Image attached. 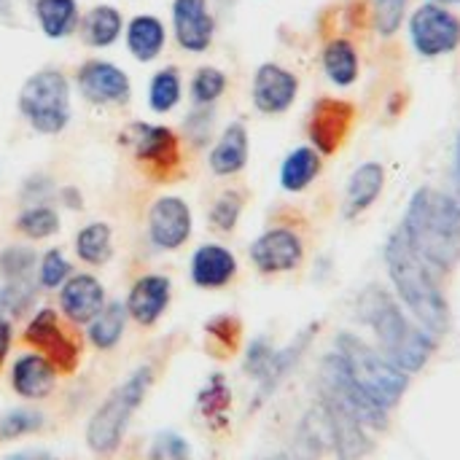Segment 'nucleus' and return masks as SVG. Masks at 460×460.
Returning a JSON list of instances; mask_svg holds the SVG:
<instances>
[{
	"instance_id": "obj_50",
	"label": "nucleus",
	"mask_w": 460,
	"mask_h": 460,
	"mask_svg": "<svg viewBox=\"0 0 460 460\" xmlns=\"http://www.w3.org/2000/svg\"><path fill=\"white\" fill-rule=\"evenodd\" d=\"M11 3L13 0H0V16H8L11 13Z\"/></svg>"
},
{
	"instance_id": "obj_49",
	"label": "nucleus",
	"mask_w": 460,
	"mask_h": 460,
	"mask_svg": "<svg viewBox=\"0 0 460 460\" xmlns=\"http://www.w3.org/2000/svg\"><path fill=\"white\" fill-rule=\"evenodd\" d=\"M62 197H67L70 202H67V208H73V210H78L81 208V197H78V191L75 189H65L62 191Z\"/></svg>"
},
{
	"instance_id": "obj_48",
	"label": "nucleus",
	"mask_w": 460,
	"mask_h": 460,
	"mask_svg": "<svg viewBox=\"0 0 460 460\" xmlns=\"http://www.w3.org/2000/svg\"><path fill=\"white\" fill-rule=\"evenodd\" d=\"M5 460H54L49 453H38V450H24V453H13Z\"/></svg>"
},
{
	"instance_id": "obj_39",
	"label": "nucleus",
	"mask_w": 460,
	"mask_h": 460,
	"mask_svg": "<svg viewBox=\"0 0 460 460\" xmlns=\"http://www.w3.org/2000/svg\"><path fill=\"white\" fill-rule=\"evenodd\" d=\"M240 216H243V194L226 191V194H221V197L213 202V208H210V213H208V221H210V226L218 229V232H232V229L237 226Z\"/></svg>"
},
{
	"instance_id": "obj_43",
	"label": "nucleus",
	"mask_w": 460,
	"mask_h": 460,
	"mask_svg": "<svg viewBox=\"0 0 460 460\" xmlns=\"http://www.w3.org/2000/svg\"><path fill=\"white\" fill-rule=\"evenodd\" d=\"M32 299H35V294H32L30 283H5L0 288V315L11 321V318L27 313Z\"/></svg>"
},
{
	"instance_id": "obj_5",
	"label": "nucleus",
	"mask_w": 460,
	"mask_h": 460,
	"mask_svg": "<svg viewBox=\"0 0 460 460\" xmlns=\"http://www.w3.org/2000/svg\"><path fill=\"white\" fill-rule=\"evenodd\" d=\"M337 353L342 356L350 377L356 385L383 410H391L402 402L404 391L410 388V375L399 369L385 353L369 348L364 340L353 334H340Z\"/></svg>"
},
{
	"instance_id": "obj_24",
	"label": "nucleus",
	"mask_w": 460,
	"mask_h": 460,
	"mask_svg": "<svg viewBox=\"0 0 460 460\" xmlns=\"http://www.w3.org/2000/svg\"><path fill=\"white\" fill-rule=\"evenodd\" d=\"M81 40L92 49H108L113 46L124 32V16L116 5H94L81 16L78 24Z\"/></svg>"
},
{
	"instance_id": "obj_25",
	"label": "nucleus",
	"mask_w": 460,
	"mask_h": 460,
	"mask_svg": "<svg viewBox=\"0 0 460 460\" xmlns=\"http://www.w3.org/2000/svg\"><path fill=\"white\" fill-rule=\"evenodd\" d=\"M32 13L40 32L51 40H62L73 35L81 24V11L75 0H35Z\"/></svg>"
},
{
	"instance_id": "obj_18",
	"label": "nucleus",
	"mask_w": 460,
	"mask_h": 460,
	"mask_svg": "<svg viewBox=\"0 0 460 460\" xmlns=\"http://www.w3.org/2000/svg\"><path fill=\"white\" fill-rule=\"evenodd\" d=\"M172 296V286L164 275H143L140 280H135V286L127 294V315L137 323V326H154Z\"/></svg>"
},
{
	"instance_id": "obj_13",
	"label": "nucleus",
	"mask_w": 460,
	"mask_h": 460,
	"mask_svg": "<svg viewBox=\"0 0 460 460\" xmlns=\"http://www.w3.org/2000/svg\"><path fill=\"white\" fill-rule=\"evenodd\" d=\"M191 237V210L181 197H159L148 210V240L159 251H178Z\"/></svg>"
},
{
	"instance_id": "obj_34",
	"label": "nucleus",
	"mask_w": 460,
	"mask_h": 460,
	"mask_svg": "<svg viewBox=\"0 0 460 460\" xmlns=\"http://www.w3.org/2000/svg\"><path fill=\"white\" fill-rule=\"evenodd\" d=\"M229 407H232V391L221 375H213L197 396V410L205 420H210L216 426L218 420L226 418Z\"/></svg>"
},
{
	"instance_id": "obj_32",
	"label": "nucleus",
	"mask_w": 460,
	"mask_h": 460,
	"mask_svg": "<svg viewBox=\"0 0 460 460\" xmlns=\"http://www.w3.org/2000/svg\"><path fill=\"white\" fill-rule=\"evenodd\" d=\"M183 97V81L178 67H162L148 81V108L154 113H170Z\"/></svg>"
},
{
	"instance_id": "obj_33",
	"label": "nucleus",
	"mask_w": 460,
	"mask_h": 460,
	"mask_svg": "<svg viewBox=\"0 0 460 460\" xmlns=\"http://www.w3.org/2000/svg\"><path fill=\"white\" fill-rule=\"evenodd\" d=\"M16 232L30 240H49L59 232V213L46 202H35L16 216Z\"/></svg>"
},
{
	"instance_id": "obj_1",
	"label": "nucleus",
	"mask_w": 460,
	"mask_h": 460,
	"mask_svg": "<svg viewBox=\"0 0 460 460\" xmlns=\"http://www.w3.org/2000/svg\"><path fill=\"white\" fill-rule=\"evenodd\" d=\"M415 253L439 272L456 270L460 261V208L458 202L437 189L412 194L402 224Z\"/></svg>"
},
{
	"instance_id": "obj_21",
	"label": "nucleus",
	"mask_w": 460,
	"mask_h": 460,
	"mask_svg": "<svg viewBox=\"0 0 460 460\" xmlns=\"http://www.w3.org/2000/svg\"><path fill=\"white\" fill-rule=\"evenodd\" d=\"M189 272H191L194 286H199L205 291L224 288L237 275V259L229 248H224L218 243H205L194 251Z\"/></svg>"
},
{
	"instance_id": "obj_40",
	"label": "nucleus",
	"mask_w": 460,
	"mask_h": 460,
	"mask_svg": "<svg viewBox=\"0 0 460 460\" xmlns=\"http://www.w3.org/2000/svg\"><path fill=\"white\" fill-rule=\"evenodd\" d=\"M208 337L213 340V345L221 350V356H232L240 345V334H243V326L234 315H218L208 323Z\"/></svg>"
},
{
	"instance_id": "obj_42",
	"label": "nucleus",
	"mask_w": 460,
	"mask_h": 460,
	"mask_svg": "<svg viewBox=\"0 0 460 460\" xmlns=\"http://www.w3.org/2000/svg\"><path fill=\"white\" fill-rule=\"evenodd\" d=\"M148 460H191V447H189V442L181 434H175V431H159L151 439Z\"/></svg>"
},
{
	"instance_id": "obj_30",
	"label": "nucleus",
	"mask_w": 460,
	"mask_h": 460,
	"mask_svg": "<svg viewBox=\"0 0 460 460\" xmlns=\"http://www.w3.org/2000/svg\"><path fill=\"white\" fill-rule=\"evenodd\" d=\"M113 253V229L105 221H92L75 234V256L89 267H102Z\"/></svg>"
},
{
	"instance_id": "obj_52",
	"label": "nucleus",
	"mask_w": 460,
	"mask_h": 460,
	"mask_svg": "<svg viewBox=\"0 0 460 460\" xmlns=\"http://www.w3.org/2000/svg\"><path fill=\"white\" fill-rule=\"evenodd\" d=\"M272 460H288V458H272Z\"/></svg>"
},
{
	"instance_id": "obj_28",
	"label": "nucleus",
	"mask_w": 460,
	"mask_h": 460,
	"mask_svg": "<svg viewBox=\"0 0 460 460\" xmlns=\"http://www.w3.org/2000/svg\"><path fill=\"white\" fill-rule=\"evenodd\" d=\"M127 307L121 302H108L86 326V337L97 350H113L127 329Z\"/></svg>"
},
{
	"instance_id": "obj_9",
	"label": "nucleus",
	"mask_w": 460,
	"mask_h": 460,
	"mask_svg": "<svg viewBox=\"0 0 460 460\" xmlns=\"http://www.w3.org/2000/svg\"><path fill=\"white\" fill-rule=\"evenodd\" d=\"M410 38L420 57L450 54L460 46V19L439 3H426L410 19Z\"/></svg>"
},
{
	"instance_id": "obj_10",
	"label": "nucleus",
	"mask_w": 460,
	"mask_h": 460,
	"mask_svg": "<svg viewBox=\"0 0 460 460\" xmlns=\"http://www.w3.org/2000/svg\"><path fill=\"white\" fill-rule=\"evenodd\" d=\"M121 143L132 151V156L140 164H148L154 172H170L181 162L178 135L170 127H162V124L132 121L121 132Z\"/></svg>"
},
{
	"instance_id": "obj_29",
	"label": "nucleus",
	"mask_w": 460,
	"mask_h": 460,
	"mask_svg": "<svg viewBox=\"0 0 460 460\" xmlns=\"http://www.w3.org/2000/svg\"><path fill=\"white\" fill-rule=\"evenodd\" d=\"M321 172V154L310 146L294 148L280 167V186L286 191H305Z\"/></svg>"
},
{
	"instance_id": "obj_44",
	"label": "nucleus",
	"mask_w": 460,
	"mask_h": 460,
	"mask_svg": "<svg viewBox=\"0 0 460 460\" xmlns=\"http://www.w3.org/2000/svg\"><path fill=\"white\" fill-rule=\"evenodd\" d=\"M272 356H275V348H272L267 340L251 342V348H248V353H245V375L253 377V380L259 383V380L264 377V372L270 369Z\"/></svg>"
},
{
	"instance_id": "obj_38",
	"label": "nucleus",
	"mask_w": 460,
	"mask_h": 460,
	"mask_svg": "<svg viewBox=\"0 0 460 460\" xmlns=\"http://www.w3.org/2000/svg\"><path fill=\"white\" fill-rule=\"evenodd\" d=\"M43 415L38 410H11L0 418V439L3 442H11V439H19V437H27V434H35L43 429Z\"/></svg>"
},
{
	"instance_id": "obj_47",
	"label": "nucleus",
	"mask_w": 460,
	"mask_h": 460,
	"mask_svg": "<svg viewBox=\"0 0 460 460\" xmlns=\"http://www.w3.org/2000/svg\"><path fill=\"white\" fill-rule=\"evenodd\" d=\"M453 186H456V194H453V199L458 202V208H460V137H458V146H456V167H453Z\"/></svg>"
},
{
	"instance_id": "obj_46",
	"label": "nucleus",
	"mask_w": 460,
	"mask_h": 460,
	"mask_svg": "<svg viewBox=\"0 0 460 460\" xmlns=\"http://www.w3.org/2000/svg\"><path fill=\"white\" fill-rule=\"evenodd\" d=\"M11 340H13L11 321L0 315V367H3V361H5V356L11 353Z\"/></svg>"
},
{
	"instance_id": "obj_51",
	"label": "nucleus",
	"mask_w": 460,
	"mask_h": 460,
	"mask_svg": "<svg viewBox=\"0 0 460 460\" xmlns=\"http://www.w3.org/2000/svg\"><path fill=\"white\" fill-rule=\"evenodd\" d=\"M431 3H439V5H447V3H460V0H431Z\"/></svg>"
},
{
	"instance_id": "obj_35",
	"label": "nucleus",
	"mask_w": 460,
	"mask_h": 460,
	"mask_svg": "<svg viewBox=\"0 0 460 460\" xmlns=\"http://www.w3.org/2000/svg\"><path fill=\"white\" fill-rule=\"evenodd\" d=\"M38 267V253L30 245H8L0 251V278L5 283H27Z\"/></svg>"
},
{
	"instance_id": "obj_16",
	"label": "nucleus",
	"mask_w": 460,
	"mask_h": 460,
	"mask_svg": "<svg viewBox=\"0 0 460 460\" xmlns=\"http://www.w3.org/2000/svg\"><path fill=\"white\" fill-rule=\"evenodd\" d=\"M296 94H299V78L288 67L275 65V62H264L253 73L251 97L261 113H267V116L286 113L294 105Z\"/></svg>"
},
{
	"instance_id": "obj_6",
	"label": "nucleus",
	"mask_w": 460,
	"mask_h": 460,
	"mask_svg": "<svg viewBox=\"0 0 460 460\" xmlns=\"http://www.w3.org/2000/svg\"><path fill=\"white\" fill-rule=\"evenodd\" d=\"M19 113L38 135H59L70 121V84L57 67L32 73L16 97Z\"/></svg>"
},
{
	"instance_id": "obj_45",
	"label": "nucleus",
	"mask_w": 460,
	"mask_h": 460,
	"mask_svg": "<svg viewBox=\"0 0 460 460\" xmlns=\"http://www.w3.org/2000/svg\"><path fill=\"white\" fill-rule=\"evenodd\" d=\"M210 127H213V113H210L208 108H199V105H197V111H191V113L186 116V124H183L189 140L197 143V146H205V143H208Z\"/></svg>"
},
{
	"instance_id": "obj_12",
	"label": "nucleus",
	"mask_w": 460,
	"mask_h": 460,
	"mask_svg": "<svg viewBox=\"0 0 460 460\" xmlns=\"http://www.w3.org/2000/svg\"><path fill=\"white\" fill-rule=\"evenodd\" d=\"M302 259H305V243L288 226L267 229L251 245V261L264 275L291 272V270H296L302 264Z\"/></svg>"
},
{
	"instance_id": "obj_8",
	"label": "nucleus",
	"mask_w": 460,
	"mask_h": 460,
	"mask_svg": "<svg viewBox=\"0 0 460 460\" xmlns=\"http://www.w3.org/2000/svg\"><path fill=\"white\" fill-rule=\"evenodd\" d=\"M24 342L30 348H35L38 353H43L54 367L57 372H75L78 361H81V345L78 340L70 334V329L62 323V318L51 310V307H43L38 310L27 326H24Z\"/></svg>"
},
{
	"instance_id": "obj_23",
	"label": "nucleus",
	"mask_w": 460,
	"mask_h": 460,
	"mask_svg": "<svg viewBox=\"0 0 460 460\" xmlns=\"http://www.w3.org/2000/svg\"><path fill=\"white\" fill-rule=\"evenodd\" d=\"M124 40H127V51L137 62H154L164 51L167 30H164V24H162L159 16H154V13H137L124 27Z\"/></svg>"
},
{
	"instance_id": "obj_15",
	"label": "nucleus",
	"mask_w": 460,
	"mask_h": 460,
	"mask_svg": "<svg viewBox=\"0 0 460 460\" xmlns=\"http://www.w3.org/2000/svg\"><path fill=\"white\" fill-rule=\"evenodd\" d=\"M356 119V108L348 100H334V97H321L313 105L310 113V137L318 154H334Z\"/></svg>"
},
{
	"instance_id": "obj_11",
	"label": "nucleus",
	"mask_w": 460,
	"mask_h": 460,
	"mask_svg": "<svg viewBox=\"0 0 460 460\" xmlns=\"http://www.w3.org/2000/svg\"><path fill=\"white\" fill-rule=\"evenodd\" d=\"M78 94L92 105H124L132 97L129 75L108 62V59H89L75 73Z\"/></svg>"
},
{
	"instance_id": "obj_37",
	"label": "nucleus",
	"mask_w": 460,
	"mask_h": 460,
	"mask_svg": "<svg viewBox=\"0 0 460 460\" xmlns=\"http://www.w3.org/2000/svg\"><path fill=\"white\" fill-rule=\"evenodd\" d=\"M70 278V261L65 259L62 251L51 248L46 251L40 259H38V267H35V280L43 291H51V288H59L65 280Z\"/></svg>"
},
{
	"instance_id": "obj_19",
	"label": "nucleus",
	"mask_w": 460,
	"mask_h": 460,
	"mask_svg": "<svg viewBox=\"0 0 460 460\" xmlns=\"http://www.w3.org/2000/svg\"><path fill=\"white\" fill-rule=\"evenodd\" d=\"M57 367L43 353H22L11 369V388L27 402H38L51 396V391L57 388Z\"/></svg>"
},
{
	"instance_id": "obj_27",
	"label": "nucleus",
	"mask_w": 460,
	"mask_h": 460,
	"mask_svg": "<svg viewBox=\"0 0 460 460\" xmlns=\"http://www.w3.org/2000/svg\"><path fill=\"white\" fill-rule=\"evenodd\" d=\"M315 332H318V326H310V329H305L288 348L275 350V356H272V361H270V369H267L264 377L259 380V394H256V402H259V404H261V402L283 383V377L296 367V361H299L302 353L307 350V345H310V340L315 337Z\"/></svg>"
},
{
	"instance_id": "obj_17",
	"label": "nucleus",
	"mask_w": 460,
	"mask_h": 460,
	"mask_svg": "<svg viewBox=\"0 0 460 460\" xmlns=\"http://www.w3.org/2000/svg\"><path fill=\"white\" fill-rule=\"evenodd\" d=\"M102 307H105V288L94 275L78 272L59 286V310L70 323L86 326Z\"/></svg>"
},
{
	"instance_id": "obj_3",
	"label": "nucleus",
	"mask_w": 460,
	"mask_h": 460,
	"mask_svg": "<svg viewBox=\"0 0 460 460\" xmlns=\"http://www.w3.org/2000/svg\"><path fill=\"white\" fill-rule=\"evenodd\" d=\"M358 315L377 334L383 353L407 375L420 372L437 350L434 334L412 323L404 315V310L394 302V296L380 286H372L361 294Z\"/></svg>"
},
{
	"instance_id": "obj_31",
	"label": "nucleus",
	"mask_w": 460,
	"mask_h": 460,
	"mask_svg": "<svg viewBox=\"0 0 460 460\" xmlns=\"http://www.w3.org/2000/svg\"><path fill=\"white\" fill-rule=\"evenodd\" d=\"M323 70L337 86H350L358 78V51L348 38H334L323 49Z\"/></svg>"
},
{
	"instance_id": "obj_20",
	"label": "nucleus",
	"mask_w": 460,
	"mask_h": 460,
	"mask_svg": "<svg viewBox=\"0 0 460 460\" xmlns=\"http://www.w3.org/2000/svg\"><path fill=\"white\" fill-rule=\"evenodd\" d=\"M321 407L329 418V429H332V447L337 453L340 460H361L364 456L372 453V439L367 437V426L350 415L348 410L332 404V402H323L321 399Z\"/></svg>"
},
{
	"instance_id": "obj_2",
	"label": "nucleus",
	"mask_w": 460,
	"mask_h": 460,
	"mask_svg": "<svg viewBox=\"0 0 460 460\" xmlns=\"http://www.w3.org/2000/svg\"><path fill=\"white\" fill-rule=\"evenodd\" d=\"M385 264H388L391 280H394L402 302L415 315V321L434 337L445 334L450 326L447 299L439 291V283H437L431 267L415 253V248L410 245L402 226L391 234V240L385 245Z\"/></svg>"
},
{
	"instance_id": "obj_26",
	"label": "nucleus",
	"mask_w": 460,
	"mask_h": 460,
	"mask_svg": "<svg viewBox=\"0 0 460 460\" xmlns=\"http://www.w3.org/2000/svg\"><path fill=\"white\" fill-rule=\"evenodd\" d=\"M385 183V170L377 162H367L361 164L348 183V194H345V216H361L367 208H372V202L380 197Z\"/></svg>"
},
{
	"instance_id": "obj_41",
	"label": "nucleus",
	"mask_w": 460,
	"mask_h": 460,
	"mask_svg": "<svg viewBox=\"0 0 460 460\" xmlns=\"http://www.w3.org/2000/svg\"><path fill=\"white\" fill-rule=\"evenodd\" d=\"M407 5L410 0H375V8H372V19H375V27L380 35H394L399 32L404 16H407Z\"/></svg>"
},
{
	"instance_id": "obj_36",
	"label": "nucleus",
	"mask_w": 460,
	"mask_h": 460,
	"mask_svg": "<svg viewBox=\"0 0 460 460\" xmlns=\"http://www.w3.org/2000/svg\"><path fill=\"white\" fill-rule=\"evenodd\" d=\"M226 92V73L218 67H199L191 78V100L199 108H210Z\"/></svg>"
},
{
	"instance_id": "obj_4",
	"label": "nucleus",
	"mask_w": 460,
	"mask_h": 460,
	"mask_svg": "<svg viewBox=\"0 0 460 460\" xmlns=\"http://www.w3.org/2000/svg\"><path fill=\"white\" fill-rule=\"evenodd\" d=\"M151 385H154V367H137L102 399V404L92 412L86 423V445L94 456L108 458L121 447L124 434L135 412L146 402Z\"/></svg>"
},
{
	"instance_id": "obj_7",
	"label": "nucleus",
	"mask_w": 460,
	"mask_h": 460,
	"mask_svg": "<svg viewBox=\"0 0 460 460\" xmlns=\"http://www.w3.org/2000/svg\"><path fill=\"white\" fill-rule=\"evenodd\" d=\"M321 399L332 402L342 410H348L350 415H356L367 429H388V410L377 407L350 377L345 361L340 353H332L323 358L321 364Z\"/></svg>"
},
{
	"instance_id": "obj_22",
	"label": "nucleus",
	"mask_w": 460,
	"mask_h": 460,
	"mask_svg": "<svg viewBox=\"0 0 460 460\" xmlns=\"http://www.w3.org/2000/svg\"><path fill=\"white\" fill-rule=\"evenodd\" d=\"M208 164L221 178L243 172V167L248 164V129H245V124H240V121L226 124V129L221 132V137L210 148Z\"/></svg>"
},
{
	"instance_id": "obj_14",
	"label": "nucleus",
	"mask_w": 460,
	"mask_h": 460,
	"mask_svg": "<svg viewBox=\"0 0 460 460\" xmlns=\"http://www.w3.org/2000/svg\"><path fill=\"white\" fill-rule=\"evenodd\" d=\"M172 35L189 54H202L216 38V16L208 0H172Z\"/></svg>"
}]
</instances>
